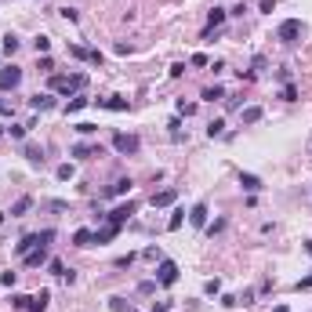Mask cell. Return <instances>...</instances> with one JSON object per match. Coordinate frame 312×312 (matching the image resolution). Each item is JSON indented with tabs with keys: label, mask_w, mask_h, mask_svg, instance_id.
<instances>
[{
	"label": "cell",
	"mask_w": 312,
	"mask_h": 312,
	"mask_svg": "<svg viewBox=\"0 0 312 312\" xmlns=\"http://www.w3.org/2000/svg\"><path fill=\"white\" fill-rule=\"evenodd\" d=\"M44 261H48V247H36V251L26 254V265H29V269H40Z\"/></svg>",
	"instance_id": "cell-13"
},
{
	"label": "cell",
	"mask_w": 312,
	"mask_h": 312,
	"mask_svg": "<svg viewBox=\"0 0 312 312\" xmlns=\"http://www.w3.org/2000/svg\"><path fill=\"white\" fill-rule=\"evenodd\" d=\"M174 280H178V265H174L171 258H160V265H156V283H163V287H171Z\"/></svg>",
	"instance_id": "cell-4"
},
{
	"label": "cell",
	"mask_w": 312,
	"mask_h": 312,
	"mask_svg": "<svg viewBox=\"0 0 312 312\" xmlns=\"http://www.w3.org/2000/svg\"><path fill=\"white\" fill-rule=\"evenodd\" d=\"M261 116H265V113H261V105H247L243 113H240V120H243V124H258Z\"/></svg>",
	"instance_id": "cell-23"
},
{
	"label": "cell",
	"mask_w": 312,
	"mask_h": 312,
	"mask_svg": "<svg viewBox=\"0 0 312 312\" xmlns=\"http://www.w3.org/2000/svg\"><path fill=\"white\" fill-rule=\"evenodd\" d=\"M189 222L196 225V229H204L207 225V204H196V207H192L189 210Z\"/></svg>",
	"instance_id": "cell-15"
},
{
	"label": "cell",
	"mask_w": 312,
	"mask_h": 312,
	"mask_svg": "<svg viewBox=\"0 0 312 312\" xmlns=\"http://www.w3.org/2000/svg\"><path fill=\"white\" fill-rule=\"evenodd\" d=\"M294 290H312V272H309V276H301V280L294 283Z\"/></svg>",
	"instance_id": "cell-42"
},
{
	"label": "cell",
	"mask_w": 312,
	"mask_h": 312,
	"mask_svg": "<svg viewBox=\"0 0 312 312\" xmlns=\"http://www.w3.org/2000/svg\"><path fill=\"white\" fill-rule=\"evenodd\" d=\"M153 290H156V280H142L138 283V294H153Z\"/></svg>",
	"instance_id": "cell-40"
},
{
	"label": "cell",
	"mask_w": 312,
	"mask_h": 312,
	"mask_svg": "<svg viewBox=\"0 0 312 312\" xmlns=\"http://www.w3.org/2000/svg\"><path fill=\"white\" fill-rule=\"evenodd\" d=\"M33 48H36V54H48V51H51V36H36Z\"/></svg>",
	"instance_id": "cell-27"
},
{
	"label": "cell",
	"mask_w": 312,
	"mask_h": 312,
	"mask_svg": "<svg viewBox=\"0 0 312 312\" xmlns=\"http://www.w3.org/2000/svg\"><path fill=\"white\" fill-rule=\"evenodd\" d=\"M87 105H91V98H87V95H73V98H69V105H66V113L73 116V113H80V109H87Z\"/></svg>",
	"instance_id": "cell-21"
},
{
	"label": "cell",
	"mask_w": 312,
	"mask_h": 312,
	"mask_svg": "<svg viewBox=\"0 0 312 312\" xmlns=\"http://www.w3.org/2000/svg\"><path fill=\"white\" fill-rule=\"evenodd\" d=\"M240 185H243V192H258L265 182L258 178V174H240Z\"/></svg>",
	"instance_id": "cell-17"
},
{
	"label": "cell",
	"mask_w": 312,
	"mask_h": 312,
	"mask_svg": "<svg viewBox=\"0 0 312 312\" xmlns=\"http://www.w3.org/2000/svg\"><path fill=\"white\" fill-rule=\"evenodd\" d=\"M29 207H33V196H18L15 204H11V218H22V214H29Z\"/></svg>",
	"instance_id": "cell-16"
},
{
	"label": "cell",
	"mask_w": 312,
	"mask_h": 312,
	"mask_svg": "<svg viewBox=\"0 0 312 312\" xmlns=\"http://www.w3.org/2000/svg\"><path fill=\"white\" fill-rule=\"evenodd\" d=\"M236 301H240V305H251V301H254V290H243V294L236 298Z\"/></svg>",
	"instance_id": "cell-49"
},
{
	"label": "cell",
	"mask_w": 312,
	"mask_h": 312,
	"mask_svg": "<svg viewBox=\"0 0 312 312\" xmlns=\"http://www.w3.org/2000/svg\"><path fill=\"white\" fill-rule=\"evenodd\" d=\"M36 247H40V240H36V233H33V236H22V240L15 243V254H18V258H26V254H29V251H36Z\"/></svg>",
	"instance_id": "cell-9"
},
{
	"label": "cell",
	"mask_w": 312,
	"mask_h": 312,
	"mask_svg": "<svg viewBox=\"0 0 312 312\" xmlns=\"http://www.w3.org/2000/svg\"><path fill=\"white\" fill-rule=\"evenodd\" d=\"M280 95H283V102H298V87H294V84H283Z\"/></svg>",
	"instance_id": "cell-32"
},
{
	"label": "cell",
	"mask_w": 312,
	"mask_h": 312,
	"mask_svg": "<svg viewBox=\"0 0 312 312\" xmlns=\"http://www.w3.org/2000/svg\"><path fill=\"white\" fill-rule=\"evenodd\" d=\"M207 134H210V138H218V134H225V120H210V124H207Z\"/></svg>",
	"instance_id": "cell-29"
},
{
	"label": "cell",
	"mask_w": 312,
	"mask_h": 312,
	"mask_svg": "<svg viewBox=\"0 0 312 312\" xmlns=\"http://www.w3.org/2000/svg\"><path fill=\"white\" fill-rule=\"evenodd\" d=\"M204 229H207V236H214V233H222V229H225V222L218 218V222H210V225H204Z\"/></svg>",
	"instance_id": "cell-43"
},
{
	"label": "cell",
	"mask_w": 312,
	"mask_h": 312,
	"mask_svg": "<svg viewBox=\"0 0 312 312\" xmlns=\"http://www.w3.org/2000/svg\"><path fill=\"white\" fill-rule=\"evenodd\" d=\"M48 301H51V294H48V290H40V294H33L29 301H26V309H29V312H44V309H48Z\"/></svg>",
	"instance_id": "cell-12"
},
{
	"label": "cell",
	"mask_w": 312,
	"mask_h": 312,
	"mask_svg": "<svg viewBox=\"0 0 312 312\" xmlns=\"http://www.w3.org/2000/svg\"><path fill=\"white\" fill-rule=\"evenodd\" d=\"M0 225H4V210H0Z\"/></svg>",
	"instance_id": "cell-55"
},
{
	"label": "cell",
	"mask_w": 312,
	"mask_h": 312,
	"mask_svg": "<svg viewBox=\"0 0 312 312\" xmlns=\"http://www.w3.org/2000/svg\"><path fill=\"white\" fill-rule=\"evenodd\" d=\"M305 251H309V254H312V240H309V243H305Z\"/></svg>",
	"instance_id": "cell-54"
},
{
	"label": "cell",
	"mask_w": 312,
	"mask_h": 312,
	"mask_svg": "<svg viewBox=\"0 0 312 312\" xmlns=\"http://www.w3.org/2000/svg\"><path fill=\"white\" fill-rule=\"evenodd\" d=\"M15 51H18V36L7 33V36H4V54H15Z\"/></svg>",
	"instance_id": "cell-35"
},
{
	"label": "cell",
	"mask_w": 312,
	"mask_h": 312,
	"mask_svg": "<svg viewBox=\"0 0 312 312\" xmlns=\"http://www.w3.org/2000/svg\"><path fill=\"white\" fill-rule=\"evenodd\" d=\"M69 54H73V58H80V62H87V48H80V44H69Z\"/></svg>",
	"instance_id": "cell-34"
},
{
	"label": "cell",
	"mask_w": 312,
	"mask_h": 312,
	"mask_svg": "<svg viewBox=\"0 0 312 312\" xmlns=\"http://www.w3.org/2000/svg\"><path fill=\"white\" fill-rule=\"evenodd\" d=\"M7 134H11V138H18V142H22L26 134H29V124H11V127H7Z\"/></svg>",
	"instance_id": "cell-26"
},
{
	"label": "cell",
	"mask_w": 312,
	"mask_h": 312,
	"mask_svg": "<svg viewBox=\"0 0 312 312\" xmlns=\"http://www.w3.org/2000/svg\"><path fill=\"white\" fill-rule=\"evenodd\" d=\"M178 113H182V116H192V113H196V105H192V102H185V98H182V102H178Z\"/></svg>",
	"instance_id": "cell-39"
},
{
	"label": "cell",
	"mask_w": 312,
	"mask_h": 312,
	"mask_svg": "<svg viewBox=\"0 0 312 312\" xmlns=\"http://www.w3.org/2000/svg\"><path fill=\"white\" fill-rule=\"evenodd\" d=\"M98 109H109V113H124L127 109V98H95Z\"/></svg>",
	"instance_id": "cell-8"
},
{
	"label": "cell",
	"mask_w": 312,
	"mask_h": 312,
	"mask_svg": "<svg viewBox=\"0 0 312 312\" xmlns=\"http://www.w3.org/2000/svg\"><path fill=\"white\" fill-rule=\"evenodd\" d=\"M116 233H120V225L109 222L105 229H98V233H95V243H113V240H116Z\"/></svg>",
	"instance_id": "cell-14"
},
{
	"label": "cell",
	"mask_w": 312,
	"mask_h": 312,
	"mask_svg": "<svg viewBox=\"0 0 312 312\" xmlns=\"http://www.w3.org/2000/svg\"><path fill=\"white\" fill-rule=\"evenodd\" d=\"M174 200H178V192H174V189H160V192H153V207H171Z\"/></svg>",
	"instance_id": "cell-11"
},
{
	"label": "cell",
	"mask_w": 312,
	"mask_h": 312,
	"mask_svg": "<svg viewBox=\"0 0 312 312\" xmlns=\"http://www.w3.org/2000/svg\"><path fill=\"white\" fill-rule=\"evenodd\" d=\"M36 240H40V247H48L54 240V229H44V233H36Z\"/></svg>",
	"instance_id": "cell-38"
},
{
	"label": "cell",
	"mask_w": 312,
	"mask_h": 312,
	"mask_svg": "<svg viewBox=\"0 0 312 312\" xmlns=\"http://www.w3.org/2000/svg\"><path fill=\"white\" fill-rule=\"evenodd\" d=\"M189 62H192V66H210V58H207V54H192Z\"/></svg>",
	"instance_id": "cell-45"
},
{
	"label": "cell",
	"mask_w": 312,
	"mask_h": 312,
	"mask_svg": "<svg viewBox=\"0 0 312 312\" xmlns=\"http://www.w3.org/2000/svg\"><path fill=\"white\" fill-rule=\"evenodd\" d=\"M29 109H33V113H48V109H54V98L51 95H33L29 98Z\"/></svg>",
	"instance_id": "cell-10"
},
{
	"label": "cell",
	"mask_w": 312,
	"mask_h": 312,
	"mask_svg": "<svg viewBox=\"0 0 312 312\" xmlns=\"http://www.w3.org/2000/svg\"><path fill=\"white\" fill-rule=\"evenodd\" d=\"M40 69H44V73H54V62L48 58V54H44V58H40Z\"/></svg>",
	"instance_id": "cell-50"
},
{
	"label": "cell",
	"mask_w": 312,
	"mask_h": 312,
	"mask_svg": "<svg viewBox=\"0 0 312 312\" xmlns=\"http://www.w3.org/2000/svg\"><path fill=\"white\" fill-rule=\"evenodd\" d=\"M15 113V105H11V98H0V116H11Z\"/></svg>",
	"instance_id": "cell-41"
},
{
	"label": "cell",
	"mask_w": 312,
	"mask_h": 312,
	"mask_svg": "<svg viewBox=\"0 0 312 312\" xmlns=\"http://www.w3.org/2000/svg\"><path fill=\"white\" fill-rule=\"evenodd\" d=\"M48 272H54V276H66V265H62L58 258H51V261H48Z\"/></svg>",
	"instance_id": "cell-36"
},
{
	"label": "cell",
	"mask_w": 312,
	"mask_h": 312,
	"mask_svg": "<svg viewBox=\"0 0 312 312\" xmlns=\"http://www.w3.org/2000/svg\"><path fill=\"white\" fill-rule=\"evenodd\" d=\"M73 243L77 247H95V233H91V229H77V233H73Z\"/></svg>",
	"instance_id": "cell-19"
},
{
	"label": "cell",
	"mask_w": 312,
	"mask_h": 312,
	"mask_svg": "<svg viewBox=\"0 0 312 312\" xmlns=\"http://www.w3.org/2000/svg\"><path fill=\"white\" fill-rule=\"evenodd\" d=\"M113 149L116 153H124V156H134L142 149V142H138V134H124V131H116L113 134Z\"/></svg>",
	"instance_id": "cell-2"
},
{
	"label": "cell",
	"mask_w": 312,
	"mask_h": 312,
	"mask_svg": "<svg viewBox=\"0 0 312 312\" xmlns=\"http://www.w3.org/2000/svg\"><path fill=\"white\" fill-rule=\"evenodd\" d=\"M200 98H204V102H218V98H225V87H204V95H200Z\"/></svg>",
	"instance_id": "cell-25"
},
{
	"label": "cell",
	"mask_w": 312,
	"mask_h": 312,
	"mask_svg": "<svg viewBox=\"0 0 312 312\" xmlns=\"http://www.w3.org/2000/svg\"><path fill=\"white\" fill-rule=\"evenodd\" d=\"M272 312H290V309H287V305H276V309H272Z\"/></svg>",
	"instance_id": "cell-53"
},
{
	"label": "cell",
	"mask_w": 312,
	"mask_h": 312,
	"mask_svg": "<svg viewBox=\"0 0 312 312\" xmlns=\"http://www.w3.org/2000/svg\"><path fill=\"white\" fill-rule=\"evenodd\" d=\"M204 294L207 298H218V294H222V283H218V280H207L204 283Z\"/></svg>",
	"instance_id": "cell-28"
},
{
	"label": "cell",
	"mask_w": 312,
	"mask_h": 312,
	"mask_svg": "<svg viewBox=\"0 0 312 312\" xmlns=\"http://www.w3.org/2000/svg\"><path fill=\"white\" fill-rule=\"evenodd\" d=\"M109 309H113V312H138V309H134V301H127V298H109Z\"/></svg>",
	"instance_id": "cell-24"
},
{
	"label": "cell",
	"mask_w": 312,
	"mask_h": 312,
	"mask_svg": "<svg viewBox=\"0 0 312 312\" xmlns=\"http://www.w3.org/2000/svg\"><path fill=\"white\" fill-rule=\"evenodd\" d=\"M69 156H77V160H91V156H102V149H98V145H87V142H77L69 149Z\"/></svg>",
	"instance_id": "cell-7"
},
{
	"label": "cell",
	"mask_w": 312,
	"mask_h": 312,
	"mask_svg": "<svg viewBox=\"0 0 312 312\" xmlns=\"http://www.w3.org/2000/svg\"><path fill=\"white\" fill-rule=\"evenodd\" d=\"M95 131H98V124H87V120L77 124V134H84V138H87V134H95Z\"/></svg>",
	"instance_id": "cell-37"
},
{
	"label": "cell",
	"mask_w": 312,
	"mask_h": 312,
	"mask_svg": "<svg viewBox=\"0 0 312 312\" xmlns=\"http://www.w3.org/2000/svg\"><path fill=\"white\" fill-rule=\"evenodd\" d=\"M124 192H131V178H116L113 185L105 189V196H124Z\"/></svg>",
	"instance_id": "cell-18"
},
{
	"label": "cell",
	"mask_w": 312,
	"mask_h": 312,
	"mask_svg": "<svg viewBox=\"0 0 312 312\" xmlns=\"http://www.w3.org/2000/svg\"><path fill=\"white\" fill-rule=\"evenodd\" d=\"M182 222H185V210H174V214H171V222H167V229H182Z\"/></svg>",
	"instance_id": "cell-33"
},
{
	"label": "cell",
	"mask_w": 312,
	"mask_h": 312,
	"mask_svg": "<svg viewBox=\"0 0 312 312\" xmlns=\"http://www.w3.org/2000/svg\"><path fill=\"white\" fill-rule=\"evenodd\" d=\"M22 156L33 163V167H40V163H44V149H40V145H26V149H22Z\"/></svg>",
	"instance_id": "cell-20"
},
{
	"label": "cell",
	"mask_w": 312,
	"mask_h": 312,
	"mask_svg": "<svg viewBox=\"0 0 312 312\" xmlns=\"http://www.w3.org/2000/svg\"><path fill=\"white\" fill-rule=\"evenodd\" d=\"M298 36H301V22H298V18L280 22V29H276V40L280 44H298Z\"/></svg>",
	"instance_id": "cell-3"
},
{
	"label": "cell",
	"mask_w": 312,
	"mask_h": 312,
	"mask_svg": "<svg viewBox=\"0 0 312 312\" xmlns=\"http://www.w3.org/2000/svg\"><path fill=\"white\" fill-rule=\"evenodd\" d=\"M258 7H261V11H265V15H272V11H276V0H261V4H258Z\"/></svg>",
	"instance_id": "cell-46"
},
{
	"label": "cell",
	"mask_w": 312,
	"mask_h": 312,
	"mask_svg": "<svg viewBox=\"0 0 312 312\" xmlns=\"http://www.w3.org/2000/svg\"><path fill=\"white\" fill-rule=\"evenodd\" d=\"M0 138H4V127H0Z\"/></svg>",
	"instance_id": "cell-56"
},
{
	"label": "cell",
	"mask_w": 312,
	"mask_h": 312,
	"mask_svg": "<svg viewBox=\"0 0 312 312\" xmlns=\"http://www.w3.org/2000/svg\"><path fill=\"white\" fill-rule=\"evenodd\" d=\"M145 258H149V261H160L163 254H160V247H145Z\"/></svg>",
	"instance_id": "cell-44"
},
{
	"label": "cell",
	"mask_w": 312,
	"mask_h": 312,
	"mask_svg": "<svg viewBox=\"0 0 312 312\" xmlns=\"http://www.w3.org/2000/svg\"><path fill=\"white\" fill-rule=\"evenodd\" d=\"M54 174H58V182H69L73 174H77V167H73V163H62V167L54 171Z\"/></svg>",
	"instance_id": "cell-31"
},
{
	"label": "cell",
	"mask_w": 312,
	"mask_h": 312,
	"mask_svg": "<svg viewBox=\"0 0 312 312\" xmlns=\"http://www.w3.org/2000/svg\"><path fill=\"white\" fill-rule=\"evenodd\" d=\"M26 301H29L26 294H15V298H11V305H15V309H26Z\"/></svg>",
	"instance_id": "cell-51"
},
{
	"label": "cell",
	"mask_w": 312,
	"mask_h": 312,
	"mask_svg": "<svg viewBox=\"0 0 312 312\" xmlns=\"http://www.w3.org/2000/svg\"><path fill=\"white\" fill-rule=\"evenodd\" d=\"M62 18H66V22H77V18H80V15H77V11H73V7H62Z\"/></svg>",
	"instance_id": "cell-47"
},
{
	"label": "cell",
	"mask_w": 312,
	"mask_h": 312,
	"mask_svg": "<svg viewBox=\"0 0 312 312\" xmlns=\"http://www.w3.org/2000/svg\"><path fill=\"white\" fill-rule=\"evenodd\" d=\"M84 84H87L84 73H73V77H51V91H54V95H77Z\"/></svg>",
	"instance_id": "cell-1"
},
{
	"label": "cell",
	"mask_w": 312,
	"mask_h": 312,
	"mask_svg": "<svg viewBox=\"0 0 312 312\" xmlns=\"http://www.w3.org/2000/svg\"><path fill=\"white\" fill-rule=\"evenodd\" d=\"M153 312H171V301H160V305H153Z\"/></svg>",
	"instance_id": "cell-52"
},
{
	"label": "cell",
	"mask_w": 312,
	"mask_h": 312,
	"mask_svg": "<svg viewBox=\"0 0 312 312\" xmlns=\"http://www.w3.org/2000/svg\"><path fill=\"white\" fill-rule=\"evenodd\" d=\"M18 84H22V69L18 66H4L0 69V91H15Z\"/></svg>",
	"instance_id": "cell-5"
},
{
	"label": "cell",
	"mask_w": 312,
	"mask_h": 312,
	"mask_svg": "<svg viewBox=\"0 0 312 312\" xmlns=\"http://www.w3.org/2000/svg\"><path fill=\"white\" fill-rule=\"evenodd\" d=\"M134 210H138V204H134V200H127V204H120V207H113V210H109V222H113V225H124L127 222V218H131L134 214Z\"/></svg>",
	"instance_id": "cell-6"
},
{
	"label": "cell",
	"mask_w": 312,
	"mask_h": 312,
	"mask_svg": "<svg viewBox=\"0 0 312 312\" xmlns=\"http://www.w3.org/2000/svg\"><path fill=\"white\" fill-rule=\"evenodd\" d=\"M167 127H171V138H174V142H182V120H178V116H171Z\"/></svg>",
	"instance_id": "cell-30"
},
{
	"label": "cell",
	"mask_w": 312,
	"mask_h": 312,
	"mask_svg": "<svg viewBox=\"0 0 312 312\" xmlns=\"http://www.w3.org/2000/svg\"><path fill=\"white\" fill-rule=\"evenodd\" d=\"M225 15H229V11H225V7H214V11H210V15H207V29H222V22H225Z\"/></svg>",
	"instance_id": "cell-22"
},
{
	"label": "cell",
	"mask_w": 312,
	"mask_h": 312,
	"mask_svg": "<svg viewBox=\"0 0 312 312\" xmlns=\"http://www.w3.org/2000/svg\"><path fill=\"white\" fill-rule=\"evenodd\" d=\"M131 261H134V254H124V258H116V269H127Z\"/></svg>",
	"instance_id": "cell-48"
}]
</instances>
